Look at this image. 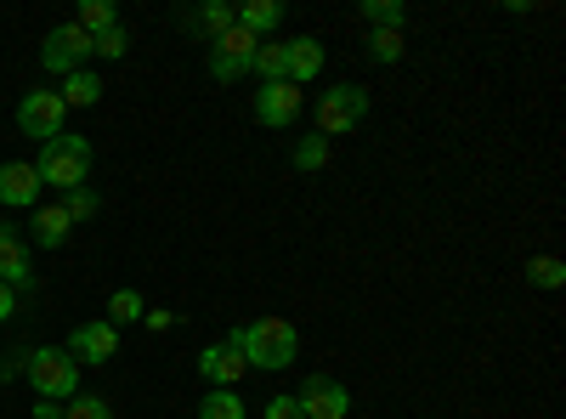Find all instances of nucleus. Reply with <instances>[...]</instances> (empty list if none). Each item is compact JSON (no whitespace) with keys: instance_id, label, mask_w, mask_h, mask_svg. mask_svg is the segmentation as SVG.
I'll return each instance as SVG.
<instances>
[{"instance_id":"1","label":"nucleus","mask_w":566,"mask_h":419,"mask_svg":"<svg viewBox=\"0 0 566 419\" xmlns=\"http://www.w3.org/2000/svg\"><path fill=\"white\" fill-rule=\"evenodd\" d=\"M244 346V363L250 368H266V375H277V368H290L301 357V335H295V323L290 317H255L244 323V329H232Z\"/></svg>"},{"instance_id":"2","label":"nucleus","mask_w":566,"mask_h":419,"mask_svg":"<svg viewBox=\"0 0 566 419\" xmlns=\"http://www.w3.org/2000/svg\"><path fill=\"white\" fill-rule=\"evenodd\" d=\"M34 170H40V188L74 193V188H85V176H91V143L63 130V136H52V143H40Z\"/></svg>"},{"instance_id":"3","label":"nucleus","mask_w":566,"mask_h":419,"mask_svg":"<svg viewBox=\"0 0 566 419\" xmlns=\"http://www.w3.org/2000/svg\"><path fill=\"white\" fill-rule=\"evenodd\" d=\"M23 380L45 402H69V397H80V363L69 357V346H34L23 357Z\"/></svg>"},{"instance_id":"4","label":"nucleus","mask_w":566,"mask_h":419,"mask_svg":"<svg viewBox=\"0 0 566 419\" xmlns=\"http://www.w3.org/2000/svg\"><path fill=\"white\" fill-rule=\"evenodd\" d=\"M368 119V91L363 85H328L317 97V136H346Z\"/></svg>"},{"instance_id":"5","label":"nucleus","mask_w":566,"mask_h":419,"mask_svg":"<svg viewBox=\"0 0 566 419\" xmlns=\"http://www.w3.org/2000/svg\"><path fill=\"white\" fill-rule=\"evenodd\" d=\"M255 52H261V40H255L250 29H239V23H232L227 34H216V40H210V74H216L221 85L244 80V74L255 69Z\"/></svg>"},{"instance_id":"6","label":"nucleus","mask_w":566,"mask_h":419,"mask_svg":"<svg viewBox=\"0 0 566 419\" xmlns=\"http://www.w3.org/2000/svg\"><path fill=\"white\" fill-rule=\"evenodd\" d=\"M85 57H97V52H91V34L74 29V23H63L40 40V69L45 74H74V69H85Z\"/></svg>"},{"instance_id":"7","label":"nucleus","mask_w":566,"mask_h":419,"mask_svg":"<svg viewBox=\"0 0 566 419\" xmlns=\"http://www.w3.org/2000/svg\"><path fill=\"white\" fill-rule=\"evenodd\" d=\"M306 419H352V391L335 375H306V386L295 391Z\"/></svg>"},{"instance_id":"8","label":"nucleus","mask_w":566,"mask_h":419,"mask_svg":"<svg viewBox=\"0 0 566 419\" xmlns=\"http://www.w3.org/2000/svg\"><path fill=\"white\" fill-rule=\"evenodd\" d=\"M199 375H205V386H239V380L250 375L239 335H221V341H210V346L199 352Z\"/></svg>"},{"instance_id":"9","label":"nucleus","mask_w":566,"mask_h":419,"mask_svg":"<svg viewBox=\"0 0 566 419\" xmlns=\"http://www.w3.org/2000/svg\"><path fill=\"white\" fill-rule=\"evenodd\" d=\"M63 97L57 91H29V97L18 103V130L23 136H40V143H52V136H63Z\"/></svg>"},{"instance_id":"10","label":"nucleus","mask_w":566,"mask_h":419,"mask_svg":"<svg viewBox=\"0 0 566 419\" xmlns=\"http://www.w3.org/2000/svg\"><path fill=\"white\" fill-rule=\"evenodd\" d=\"M0 284L12 295H29L34 290V255L23 244V232L12 221H0Z\"/></svg>"},{"instance_id":"11","label":"nucleus","mask_w":566,"mask_h":419,"mask_svg":"<svg viewBox=\"0 0 566 419\" xmlns=\"http://www.w3.org/2000/svg\"><path fill=\"white\" fill-rule=\"evenodd\" d=\"M301 103H306V91H301V85L272 80V85H261V91H255V119H261V125H272V130H290V125L301 119Z\"/></svg>"},{"instance_id":"12","label":"nucleus","mask_w":566,"mask_h":419,"mask_svg":"<svg viewBox=\"0 0 566 419\" xmlns=\"http://www.w3.org/2000/svg\"><path fill=\"white\" fill-rule=\"evenodd\" d=\"M114 352H119V329L108 317H91V323H80V329L69 335V357L85 368V363H114Z\"/></svg>"},{"instance_id":"13","label":"nucleus","mask_w":566,"mask_h":419,"mask_svg":"<svg viewBox=\"0 0 566 419\" xmlns=\"http://www.w3.org/2000/svg\"><path fill=\"white\" fill-rule=\"evenodd\" d=\"M40 199V170L29 159H7L0 165V205L7 210H34Z\"/></svg>"},{"instance_id":"14","label":"nucleus","mask_w":566,"mask_h":419,"mask_svg":"<svg viewBox=\"0 0 566 419\" xmlns=\"http://www.w3.org/2000/svg\"><path fill=\"white\" fill-rule=\"evenodd\" d=\"M69 232H74V221H69V210H63V205H40V210H34V227H29V239H23V244L63 250V244H69Z\"/></svg>"},{"instance_id":"15","label":"nucleus","mask_w":566,"mask_h":419,"mask_svg":"<svg viewBox=\"0 0 566 419\" xmlns=\"http://www.w3.org/2000/svg\"><path fill=\"white\" fill-rule=\"evenodd\" d=\"M323 74V40H312V34H295L290 40V85H312Z\"/></svg>"},{"instance_id":"16","label":"nucleus","mask_w":566,"mask_h":419,"mask_svg":"<svg viewBox=\"0 0 566 419\" xmlns=\"http://www.w3.org/2000/svg\"><path fill=\"white\" fill-rule=\"evenodd\" d=\"M103 91H108V85L91 74V69H74V74H63L57 97H63V108H91V103H103Z\"/></svg>"},{"instance_id":"17","label":"nucleus","mask_w":566,"mask_h":419,"mask_svg":"<svg viewBox=\"0 0 566 419\" xmlns=\"http://www.w3.org/2000/svg\"><path fill=\"white\" fill-rule=\"evenodd\" d=\"M232 18H239V29H250L255 40H266V34L283 23V0H244Z\"/></svg>"},{"instance_id":"18","label":"nucleus","mask_w":566,"mask_h":419,"mask_svg":"<svg viewBox=\"0 0 566 419\" xmlns=\"http://www.w3.org/2000/svg\"><path fill=\"white\" fill-rule=\"evenodd\" d=\"M250 74H261V85L290 80V40H261V52H255V69H250Z\"/></svg>"},{"instance_id":"19","label":"nucleus","mask_w":566,"mask_h":419,"mask_svg":"<svg viewBox=\"0 0 566 419\" xmlns=\"http://www.w3.org/2000/svg\"><path fill=\"white\" fill-rule=\"evenodd\" d=\"M199 419H250V413H244V402H239L232 386H210L205 402H199Z\"/></svg>"},{"instance_id":"20","label":"nucleus","mask_w":566,"mask_h":419,"mask_svg":"<svg viewBox=\"0 0 566 419\" xmlns=\"http://www.w3.org/2000/svg\"><path fill=\"white\" fill-rule=\"evenodd\" d=\"M363 23L368 29H402L408 23V7H402V0H363Z\"/></svg>"},{"instance_id":"21","label":"nucleus","mask_w":566,"mask_h":419,"mask_svg":"<svg viewBox=\"0 0 566 419\" xmlns=\"http://www.w3.org/2000/svg\"><path fill=\"white\" fill-rule=\"evenodd\" d=\"M290 165H295V170H306V176H317V170L328 165V136H301L295 154H290Z\"/></svg>"},{"instance_id":"22","label":"nucleus","mask_w":566,"mask_h":419,"mask_svg":"<svg viewBox=\"0 0 566 419\" xmlns=\"http://www.w3.org/2000/svg\"><path fill=\"white\" fill-rule=\"evenodd\" d=\"M527 284H533V290H560V284H566L560 255H533V261H527Z\"/></svg>"},{"instance_id":"23","label":"nucleus","mask_w":566,"mask_h":419,"mask_svg":"<svg viewBox=\"0 0 566 419\" xmlns=\"http://www.w3.org/2000/svg\"><path fill=\"white\" fill-rule=\"evenodd\" d=\"M119 18H114V7H108V0H85V7H80V18H74V29H85L91 40H97V34H108Z\"/></svg>"},{"instance_id":"24","label":"nucleus","mask_w":566,"mask_h":419,"mask_svg":"<svg viewBox=\"0 0 566 419\" xmlns=\"http://www.w3.org/2000/svg\"><path fill=\"white\" fill-rule=\"evenodd\" d=\"M232 23H239V18H232V7H227V0H205V7H199V18H193V29H205L210 40H216V34H227Z\"/></svg>"},{"instance_id":"25","label":"nucleus","mask_w":566,"mask_h":419,"mask_svg":"<svg viewBox=\"0 0 566 419\" xmlns=\"http://www.w3.org/2000/svg\"><path fill=\"white\" fill-rule=\"evenodd\" d=\"M63 419H114V408H108V397H97V391H80V397L63 402Z\"/></svg>"},{"instance_id":"26","label":"nucleus","mask_w":566,"mask_h":419,"mask_svg":"<svg viewBox=\"0 0 566 419\" xmlns=\"http://www.w3.org/2000/svg\"><path fill=\"white\" fill-rule=\"evenodd\" d=\"M368 57L374 63H402V29H374L368 34Z\"/></svg>"},{"instance_id":"27","label":"nucleus","mask_w":566,"mask_h":419,"mask_svg":"<svg viewBox=\"0 0 566 419\" xmlns=\"http://www.w3.org/2000/svg\"><path fill=\"white\" fill-rule=\"evenodd\" d=\"M142 312H148V306H142L136 290H114L108 295V323H114V329H119V323H142Z\"/></svg>"},{"instance_id":"28","label":"nucleus","mask_w":566,"mask_h":419,"mask_svg":"<svg viewBox=\"0 0 566 419\" xmlns=\"http://www.w3.org/2000/svg\"><path fill=\"white\" fill-rule=\"evenodd\" d=\"M91 52H97V57H125V52H130V29H125V23H114L108 34L91 40Z\"/></svg>"},{"instance_id":"29","label":"nucleus","mask_w":566,"mask_h":419,"mask_svg":"<svg viewBox=\"0 0 566 419\" xmlns=\"http://www.w3.org/2000/svg\"><path fill=\"white\" fill-rule=\"evenodd\" d=\"M97 193H91V188H74V193H63V210H69V221L80 227V221H91V216H97Z\"/></svg>"},{"instance_id":"30","label":"nucleus","mask_w":566,"mask_h":419,"mask_svg":"<svg viewBox=\"0 0 566 419\" xmlns=\"http://www.w3.org/2000/svg\"><path fill=\"white\" fill-rule=\"evenodd\" d=\"M261 419H306V413H301V402H295V397H266Z\"/></svg>"},{"instance_id":"31","label":"nucleus","mask_w":566,"mask_h":419,"mask_svg":"<svg viewBox=\"0 0 566 419\" xmlns=\"http://www.w3.org/2000/svg\"><path fill=\"white\" fill-rule=\"evenodd\" d=\"M142 323H148V329H154V335H165V329H176V323H181V317L159 306V312H142Z\"/></svg>"},{"instance_id":"32","label":"nucleus","mask_w":566,"mask_h":419,"mask_svg":"<svg viewBox=\"0 0 566 419\" xmlns=\"http://www.w3.org/2000/svg\"><path fill=\"white\" fill-rule=\"evenodd\" d=\"M12 312H18V295H12L7 284H0V323H12Z\"/></svg>"},{"instance_id":"33","label":"nucleus","mask_w":566,"mask_h":419,"mask_svg":"<svg viewBox=\"0 0 566 419\" xmlns=\"http://www.w3.org/2000/svg\"><path fill=\"white\" fill-rule=\"evenodd\" d=\"M34 419H63V402H45V397H40V408H34Z\"/></svg>"},{"instance_id":"34","label":"nucleus","mask_w":566,"mask_h":419,"mask_svg":"<svg viewBox=\"0 0 566 419\" xmlns=\"http://www.w3.org/2000/svg\"><path fill=\"white\" fill-rule=\"evenodd\" d=\"M0 380H7V363H0Z\"/></svg>"}]
</instances>
